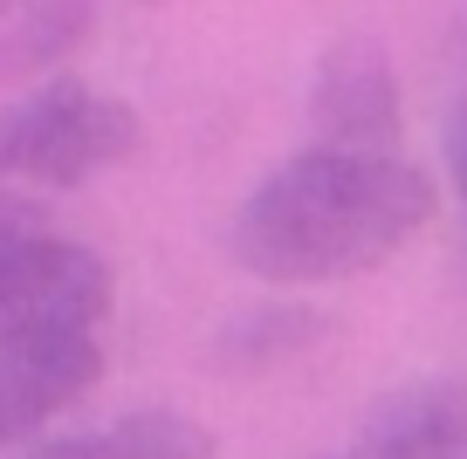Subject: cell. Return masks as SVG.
I'll use <instances>...</instances> for the list:
<instances>
[{"instance_id": "cell-1", "label": "cell", "mask_w": 467, "mask_h": 459, "mask_svg": "<svg viewBox=\"0 0 467 459\" xmlns=\"http://www.w3.org/2000/svg\"><path fill=\"white\" fill-rule=\"evenodd\" d=\"M433 219V178L399 151H296L241 199L227 227L254 281L317 288L371 274Z\"/></svg>"}, {"instance_id": "cell-2", "label": "cell", "mask_w": 467, "mask_h": 459, "mask_svg": "<svg viewBox=\"0 0 467 459\" xmlns=\"http://www.w3.org/2000/svg\"><path fill=\"white\" fill-rule=\"evenodd\" d=\"M110 316V260L56 233L21 192H0V350L42 336H97Z\"/></svg>"}, {"instance_id": "cell-3", "label": "cell", "mask_w": 467, "mask_h": 459, "mask_svg": "<svg viewBox=\"0 0 467 459\" xmlns=\"http://www.w3.org/2000/svg\"><path fill=\"white\" fill-rule=\"evenodd\" d=\"M138 151V110L124 97L56 76L0 110V178L15 186H83Z\"/></svg>"}, {"instance_id": "cell-4", "label": "cell", "mask_w": 467, "mask_h": 459, "mask_svg": "<svg viewBox=\"0 0 467 459\" xmlns=\"http://www.w3.org/2000/svg\"><path fill=\"white\" fill-rule=\"evenodd\" d=\"M309 124L323 151H392L399 144V76L385 48L371 42H337L317 62L309 83Z\"/></svg>"}, {"instance_id": "cell-5", "label": "cell", "mask_w": 467, "mask_h": 459, "mask_svg": "<svg viewBox=\"0 0 467 459\" xmlns=\"http://www.w3.org/2000/svg\"><path fill=\"white\" fill-rule=\"evenodd\" d=\"M103 377V336H42L0 350V445L42 432Z\"/></svg>"}, {"instance_id": "cell-6", "label": "cell", "mask_w": 467, "mask_h": 459, "mask_svg": "<svg viewBox=\"0 0 467 459\" xmlns=\"http://www.w3.org/2000/svg\"><path fill=\"white\" fill-rule=\"evenodd\" d=\"M350 459H467V384L420 377V384L385 391L358 425Z\"/></svg>"}, {"instance_id": "cell-7", "label": "cell", "mask_w": 467, "mask_h": 459, "mask_svg": "<svg viewBox=\"0 0 467 459\" xmlns=\"http://www.w3.org/2000/svg\"><path fill=\"white\" fill-rule=\"evenodd\" d=\"M89 7H0V83L7 76H35L83 48Z\"/></svg>"}, {"instance_id": "cell-8", "label": "cell", "mask_w": 467, "mask_h": 459, "mask_svg": "<svg viewBox=\"0 0 467 459\" xmlns=\"http://www.w3.org/2000/svg\"><path fill=\"white\" fill-rule=\"evenodd\" d=\"M110 453L117 459H220L213 432L200 425V418L172 412V404H145V412H124L110 432Z\"/></svg>"}, {"instance_id": "cell-9", "label": "cell", "mask_w": 467, "mask_h": 459, "mask_svg": "<svg viewBox=\"0 0 467 459\" xmlns=\"http://www.w3.org/2000/svg\"><path fill=\"white\" fill-rule=\"evenodd\" d=\"M309 343H317V316H303V309H248V316H234L220 330V363L268 371L282 357H303Z\"/></svg>"}, {"instance_id": "cell-10", "label": "cell", "mask_w": 467, "mask_h": 459, "mask_svg": "<svg viewBox=\"0 0 467 459\" xmlns=\"http://www.w3.org/2000/svg\"><path fill=\"white\" fill-rule=\"evenodd\" d=\"M440 165H447V186L467 199V89L447 103V124H440Z\"/></svg>"}, {"instance_id": "cell-11", "label": "cell", "mask_w": 467, "mask_h": 459, "mask_svg": "<svg viewBox=\"0 0 467 459\" xmlns=\"http://www.w3.org/2000/svg\"><path fill=\"white\" fill-rule=\"evenodd\" d=\"M28 459H117L103 432H69V439H42Z\"/></svg>"}]
</instances>
